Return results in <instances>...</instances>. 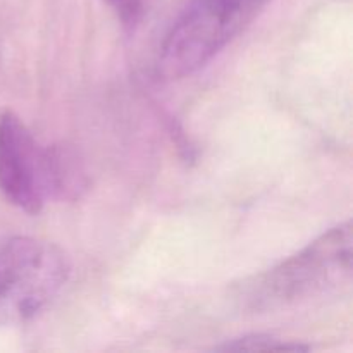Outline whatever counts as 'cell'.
Returning a JSON list of instances; mask_svg holds the SVG:
<instances>
[{"label":"cell","mask_w":353,"mask_h":353,"mask_svg":"<svg viewBox=\"0 0 353 353\" xmlns=\"http://www.w3.org/2000/svg\"><path fill=\"white\" fill-rule=\"evenodd\" d=\"M103 2L114 10L117 19L126 28L137 26L143 16V0H103Z\"/></svg>","instance_id":"6"},{"label":"cell","mask_w":353,"mask_h":353,"mask_svg":"<svg viewBox=\"0 0 353 353\" xmlns=\"http://www.w3.org/2000/svg\"><path fill=\"white\" fill-rule=\"evenodd\" d=\"M68 276V257L48 241L14 236L0 243V326L33 319Z\"/></svg>","instance_id":"4"},{"label":"cell","mask_w":353,"mask_h":353,"mask_svg":"<svg viewBox=\"0 0 353 353\" xmlns=\"http://www.w3.org/2000/svg\"><path fill=\"white\" fill-rule=\"evenodd\" d=\"M78 185V165L61 148H45L16 114H0V192L17 209L38 214L50 196Z\"/></svg>","instance_id":"2"},{"label":"cell","mask_w":353,"mask_h":353,"mask_svg":"<svg viewBox=\"0 0 353 353\" xmlns=\"http://www.w3.org/2000/svg\"><path fill=\"white\" fill-rule=\"evenodd\" d=\"M269 0H192L185 7L159 54V74L181 79L209 64L236 38Z\"/></svg>","instance_id":"3"},{"label":"cell","mask_w":353,"mask_h":353,"mask_svg":"<svg viewBox=\"0 0 353 353\" xmlns=\"http://www.w3.org/2000/svg\"><path fill=\"white\" fill-rule=\"evenodd\" d=\"M217 350L223 352H303L309 350V347L292 341L279 340L271 334H248V336L236 338L233 341L217 347Z\"/></svg>","instance_id":"5"},{"label":"cell","mask_w":353,"mask_h":353,"mask_svg":"<svg viewBox=\"0 0 353 353\" xmlns=\"http://www.w3.org/2000/svg\"><path fill=\"white\" fill-rule=\"evenodd\" d=\"M352 223L338 224L274 268L245 279L234 300L243 312L286 309L350 281Z\"/></svg>","instance_id":"1"}]
</instances>
